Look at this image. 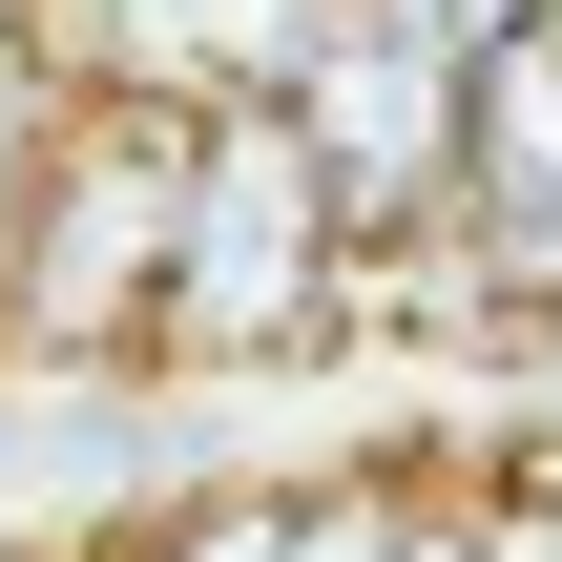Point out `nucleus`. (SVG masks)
<instances>
[{
  "label": "nucleus",
  "instance_id": "obj_1",
  "mask_svg": "<svg viewBox=\"0 0 562 562\" xmlns=\"http://www.w3.org/2000/svg\"><path fill=\"white\" fill-rule=\"evenodd\" d=\"M355 271L375 250H355L313 125L292 104H209L188 125V250H167V355L146 375H271V355H313L355 313Z\"/></svg>",
  "mask_w": 562,
  "mask_h": 562
},
{
  "label": "nucleus",
  "instance_id": "obj_2",
  "mask_svg": "<svg viewBox=\"0 0 562 562\" xmlns=\"http://www.w3.org/2000/svg\"><path fill=\"white\" fill-rule=\"evenodd\" d=\"M167 250H188V104H83L21 271H0V355L21 375H146L167 355Z\"/></svg>",
  "mask_w": 562,
  "mask_h": 562
},
{
  "label": "nucleus",
  "instance_id": "obj_3",
  "mask_svg": "<svg viewBox=\"0 0 562 562\" xmlns=\"http://www.w3.org/2000/svg\"><path fill=\"white\" fill-rule=\"evenodd\" d=\"M292 125H313V167H334V209H355V250L375 271H417L438 229H459V167H480V63H438L417 21H334L313 63H292Z\"/></svg>",
  "mask_w": 562,
  "mask_h": 562
},
{
  "label": "nucleus",
  "instance_id": "obj_4",
  "mask_svg": "<svg viewBox=\"0 0 562 562\" xmlns=\"http://www.w3.org/2000/svg\"><path fill=\"white\" fill-rule=\"evenodd\" d=\"M438 271H459L501 334L562 313V42H501V63H480V167H459Z\"/></svg>",
  "mask_w": 562,
  "mask_h": 562
},
{
  "label": "nucleus",
  "instance_id": "obj_5",
  "mask_svg": "<svg viewBox=\"0 0 562 562\" xmlns=\"http://www.w3.org/2000/svg\"><path fill=\"white\" fill-rule=\"evenodd\" d=\"M355 0H63V42H83V83L104 104H292V63L334 42Z\"/></svg>",
  "mask_w": 562,
  "mask_h": 562
},
{
  "label": "nucleus",
  "instance_id": "obj_6",
  "mask_svg": "<svg viewBox=\"0 0 562 562\" xmlns=\"http://www.w3.org/2000/svg\"><path fill=\"white\" fill-rule=\"evenodd\" d=\"M83 104H104V83H83V42H63V0H0V271H21V209H42V167H63Z\"/></svg>",
  "mask_w": 562,
  "mask_h": 562
},
{
  "label": "nucleus",
  "instance_id": "obj_7",
  "mask_svg": "<svg viewBox=\"0 0 562 562\" xmlns=\"http://www.w3.org/2000/svg\"><path fill=\"white\" fill-rule=\"evenodd\" d=\"M104 562H292V480H188V501H146Z\"/></svg>",
  "mask_w": 562,
  "mask_h": 562
},
{
  "label": "nucleus",
  "instance_id": "obj_8",
  "mask_svg": "<svg viewBox=\"0 0 562 562\" xmlns=\"http://www.w3.org/2000/svg\"><path fill=\"white\" fill-rule=\"evenodd\" d=\"M480 501V562H562V459H521V480H459Z\"/></svg>",
  "mask_w": 562,
  "mask_h": 562
},
{
  "label": "nucleus",
  "instance_id": "obj_9",
  "mask_svg": "<svg viewBox=\"0 0 562 562\" xmlns=\"http://www.w3.org/2000/svg\"><path fill=\"white\" fill-rule=\"evenodd\" d=\"M375 21H417V42H438V63H501V42H542L562 0H375Z\"/></svg>",
  "mask_w": 562,
  "mask_h": 562
},
{
  "label": "nucleus",
  "instance_id": "obj_10",
  "mask_svg": "<svg viewBox=\"0 0 562 562\" xmlns=\"http://www.w3.org/2000/svg\"><path fill=\"white\" fill-rule=\"evenodd\" d=\"M396 562H480V501L438 480V501H417V542H396Z\"/></svg>",
  "mask_w": 562,
  "mask_h": 562
},
{
  "label": "nucleus",
  "instance_id": "obj_11",
  "mask_svg": "<svg viewBox=\"0 0 562 562\" xmlns=\"http://www.w3.org/2000/svg\"><path fill=\"white\" fill-rule=\"evenodd\" d=\"M542 42H562V21H542Z\"/></svg>",
  "mask_w": 562,
  "mask_h": 562
}]
</instances>
